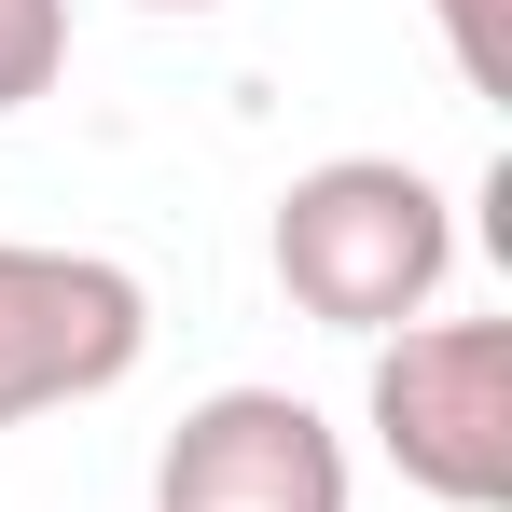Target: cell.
Listing matches in <instances>:
<instances>
[{"label": "cell", "mask_w": 512, "mask_h": 512, "mask_svg": "<svg viewBox=\"0 0 512 512\" xmlns=\"http://www.w3.org/2000/svg\"><path fill=\"white\" fill-rule=\"evenodd\" d=\"M263 250H277V291L319 333H402L457 263V208L402 153H319V167H291Z\"/></svg>", "instance_id": "6da1fadb"}, {"label": "cell", "mask_w": 512, "mask_h": 512, "mask_svg": "<svg viewBox=\"0 0 512 512\" xmlns=\"http://www.w3.org/2000/svg\"><path fill=\"white\" fill-rule=\"evenodd\" d=\"M374 443L402 485L457 512L512 499V319H402L374 333Z\"/></svg>", "instance_id": "7a4b0ae2"}, {"label": "cell", "mask_w": 512, "mask_h": 512, "mask_svg": "<svg viewBox=\"0 0 512 512\" xmlns=\"http://www.w3.org/2000/svg\"><path fill=\"white\" fill-rule=\"evenodd\" d=\"M139 346H153V291L111 250H28V236H0V429L125 388Z\"/></svg>", "instance_id": "3957f363"}, {"label": "cell", "mask_w": 512, "mask_h": 512, "mask_svg": "<svg viewBox=\"0 0 512 512\" xmlns=\"http://www.w3.org/2000/svg\"><path fill=\"white\" fill-rule=\"evenodd\" d=\"M153 512H346V443L291 388H208L153 457Z\"/></svg>", "instance_id": "277c9868"}, {"label": "cell", "mask_w": 512, "mask_h": 512, "mask_svg": "<svg viewBox=\"0 0 512 512\" xmlns=\"http://www.w3.org/2000/svg\"><path fill=\"white\" fill-rule=\"evenodd\" d=\"M56 70H70V0H0V111H28Z\"/></svg>", "instance_id": "5b68a950"}, {"label": "cell", "mask_w": 512, "mask_h": 512, "mask_svg": "<svg viewBox=\"0 0 512 512\" xmlns=\"http://www.w3.org/2000/svg\"><path fill=\"white\" fill-rule=\"evenodd\" d=\"M443 14V56L471 97H512V0H429Z\"/></svg>", "instance_id": "8992f818"}, {"label": "cell", "mask_w": 512, "mask_h": 512, "mask_svg": "<svg viewBox=\"0 0 512 512\" xmlns=\"http://www.w3.org/2000/svg\"><path fill=\"white\" fill-rule=\"evenodd\" d=\"M153 14H208V0H153Z\"/></svg>", "instance_id": "52a82bcc"}]
</instances>
